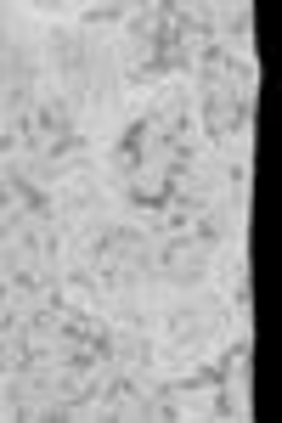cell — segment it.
Returning a JSON list of instances; mask_svg holds the SVG:
<instances>
[{
	"label": "cell",
	"instance_id": "1",
	"mask_svg": "<svg viewBox=\"0 0 282 423\" xmlns=\"http://www.w3.org/2000/svg\"><path fill=\"white\" fill-rule=\"evenodd\" d=\"M119 17H130V11L125 6H90L85 11V23H119Z\"/></svg>",
	"mask_w": 282,
	"mask_h": 423
}]
</instances>
